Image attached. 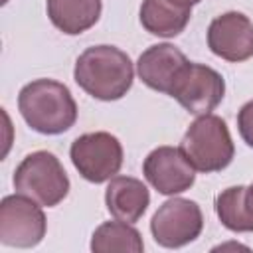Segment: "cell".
<instances>
[{
	"instance_id": "17",
	"label": "cell",
	"mask_w": 253,
	"mask_h": 253,
	"mask_svg": "<svg viewBox=\"0 0 253 253\" xmlns=\"http://www.w3.org/2000/svg\"><path fill=\"white\" fill-rule=\"evenodd\" d=\"M237 130L247 146L253 148V101L245 103L237 113Z\"/></svg>"
},
{
	"instance_id": "4",
	"label": "cell",
	"mask_w": 253,
	"mask_h": 253,
	"mask_svg": "<svg viewBox=\"0 0 253 253\" xmlns=\"http://www.w3.org/2000/svg\"><path fill=\"white\" fill-rule=\"evenodd\" d=\"M14 190L43 208H53L69 194V178L59 158L47 150L28 154L14 172Z\"/></svg>"
},
{
	"instance_id": "12",
	"label": "cell",
	"mask_w": 253,
	"mask_h": 253,
	"mask_svg": "<svg viewBox=\"0 0 253 253\" xmlns=\"http://www.w3.org/2000/svg\"><path fill=\"white\" fill-rule=\"evenodd\" d=\"M105 204L109 213L115 219L136 223L150 204L148 188L132 176H115L111 178L107 192H105Z\"/></svg>"
},
{
	"instance_id": "18",
	"label": "cell",
	"mask_w": 253,
	"mask_h": 253,
	"mask_svg": "<svg viewBox=\"0 0 253 253\" xmlns=\"http://www.w3.org/2000/svg\"><path fill=\"white\" fill-rule=\"evenodd\" d=\"M243 208H245V213L249 217V221L253 223V184L245 188L243 192Z\"/></svg>"
},
{
	"instance_id": "10",
	"label": "cell",
	"mask_w": 253,
	"mask_h": 253,
	"mask_svg": "<svg viewBox=\"0 0 253 253\" xmlns=\"http://www.w3.org/2000/svg\"><path fill=\"white\" fill-rule=\"evenodd\" d=\"M208 47L231 63L253 57V22L235 10L213 18L208 28Z\"/></svg>"
},
{
	"instance_id": "2",
	"label": "cell",
	"mask_w": 253,
	"mask_h": 253,
	"mask_svg": "<svg viewBox=\"0 0 253 253\" xmlns=\"http://www.w3.org/2000/svg\"><path fill=\"white\" fill-rule=\"evenodd\" d=\"M18 109L30 128L40 134H61L77 121L71 91L53 79H34L18 95Z\"/></svg>"
},
{
	"instance_id": "14",
	"label": "cell",
	"mask_w": 253,
	"mask_h": 253,
	"mask_svg": "<svg viewBox=\"0 0 253 253\" xmlns=\"http://www.w3.org/2000/svg\"><path fill=\"white\" fill-rule=\"evenodd\" d=\"M192 16V8L174 0H142L140 24L142 28L158 38H174L184 32Z\"/></svg>"
},
{
	"instance_id": "6",
	"label": "cell",
	"mask_w": 253,
	"mask_h": 253,
	"mask_svg": "<svg viewBox=\"0 0 253 253\" xmlns=\"http://www.w3.org/2000/svg\"><path fill=\"white\" fill-rule=\"evenodd\" d=\"M45 215L38 202L12 194L0 202V243L8 247L30 249L36 247L45 235Z\"/></svg>"
},
{
	"instance_id": "13",
	"label": "cell",
	"mask_w": 253,
	"mask_h": 253,
	"mask_svg": "<svg viewBox=\"0 0 253 253\" xmlns=\"http://www.w3.org/2000/svg\"><path fill=\"white\" fill-rule=\"evenodd\" d=\"M45 10L59 32L79 36L99 22L103 0H45Z\"/></svg>"
},
{
	"instance_id": "19",
	"label": "cell",
	"mask_w": 253,
	"mask_h": 253,
	"mask_svg": "<svg viewBox=\"0 0 253 253\" xmlns=\"http://www.w3.org/2000/svg\"><path fill=\"white\" fill-rule=\"evenodd\" d=\"M174 2H180V4H184V6H194V4H198V2H202V0H174Z\"/></svg>"
},
{
	"instance_id": "11",
	"label": "cell",
	"mask_w": 253,
	"mask_h": 253,
	"mask_svg": "<svg viewBox=\"0 0 253 253\" xmlns=\"http://www.w3.org/2000/svg\"><path fill=\"white\" fill-rule=\"evenodd\" d=\"M188 63L184 51H180L172 43H156L144 49L136 61V71L140 81L158 93H170L174 79L178 77L180 69Z\"/></svg>"
},
{
	"instance_id": "9",
	"label": "cell",
	"mask_w": 253,
	"mask_h": 253,
	"mask_svg": "<svg viewBox=\"0 0 253 253\" xmlns=\"http://www.w3.org/2000/svg\"><path fill=\"white\" fill-rule=\"evenodd\" d=\"M142 174L148 184L164 196L182 194L196 182V168L188 162L184 152L174 146L154 148L144 158Z\"/></svg>"
},
{
	"instance_id": "15",
	"label": "cell",
	"mask_w": 253,
	"mask_h": 253,
	"mask_svg": "<svg viewBox=\"0 0 253 253\" xmlns=\"http://www.w3.org/2000/svg\"><path fill=\"white\" fill-rule=\"evenodd\" d=\"M144 249L142 237L136 227L126 221H105L91 237L93 253H140Z\"/></svg>"
},
{
	"instance_id": "3",
	"label": "cell",
	"mask_w": 253,
	"mask_h": 253,
	"mask_svg": "<svg viewBox=\"0 0 253 253\" xmlns=\"http://www.w3.org/2000/svg\"><path fill=\"white\" fill-rule=\"evenodd\" d=\"M180 150L198 172H221L235 156V146L225 121L217 115H200L186 130Z\"/></svg>"
},
{
	"instance_id": "8",
	"label": "cell",
	"mask_w": 253,
	"mask_h": 253,
	"mask_svg": "<svg viewBox=\"0 0 253 253\" xmlns=\"http://www.w3.org/2000/svg\"><path fill=\"white\" fill-rule=\"evenodd\" d=\"M204 227V215L194 200L172 198L166 200L150 221L154 241L166 249H178L192 243Z\"/></svg>"
},
{
	"instance_id": "7",
	"label": "cell",
	"mask_w": 253,
	"mask_h": 253,
	"mask_svg": "<svg viewBox=\"0 0 253 253\" xmlns=\"http://www.w3.org/2000/svg\"><path fill=\"white\" fill-rule=\"evenodd\" d=\"M225 81L223 77L204 65L188 61L170 87V97L176 99L188 113L192 115H208L211 113L223 99Z\"/></svg>"
},
{
	"instance_id": "5",
	"label": "cell",
	"mask_w": 253,
	"mask_h": 253,
	"mask_svg": "<svg viewBox=\"0 0 253 253\" xmlns=\"http://www.w3.org/2000/svg\"><path fill=\"white\" fill-rule=\"evenodd\" d=\"M69 156L75 170L87 182L103 184L119 174L123 166V144L111 132H87L71 142Z\"/></svg>"
},
{
	"instance_id": "1",
	"label": "cell",
	"mask_w": 253,
	"mask_h": 253,
	"mask_svg": "<svg viewBox=\"0 0 253 253\" xmlns=\"http://www.w3.org/2000/svg\"><path fill=\"white\" fill-rule=\"evenodd\" d=\"M75 83L93 99L119 101L132 87L134 67L130 57L115 45L87 47L75 61Z\"/></svg>"
},
{
	"instance_id": "16",
	"label": "cell",
	"mask_w": 253,
	"mask_h": 253,
	"mask_svg": "<svg viewBox=\"0 0 253 253\" xmlns=\"http://www.w3.org/2000/svg\"><path fill=\"white\" fill-rule=\"evenodd\" d=\"M243 192H245V186H231V188H225L215 198V213L221 225L235 233L253 231V223L249 221L243 208Z\"/></svg>"
}]
</instances>
